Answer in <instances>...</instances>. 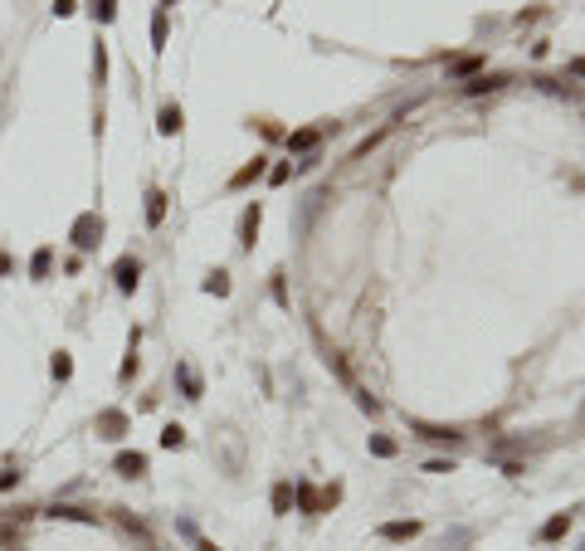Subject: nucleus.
<instances>
[{
    "instance_id": "17",
    "label": "nucleus",
    "mask_w": 585,
    "mask_h": 551,
    "mask_svg": "<svg viewBox=\"0 0 585 551\" xmlns=\"http://www.w3.org/2000/svg\"><path fill=\"white\" fill-rule=\"evenodd\" d=\"M288 507H293V483H274V512H288Z\"/></svg>"
},
{
    "instance_id": "26",
    "label": "nucleus",
    "mask_w": 585,
    "mask_h": 551,
    "mask_svg": "<svg viewBox=\"0 0 585 551\" xmlns=\"http://www.w3.org/2000/svg\"><path fill=\"white\" fill-rule=\"evenodd\" d=\"M371 449H376V454H381V459H390V454H395V444H390L386 435H376V440H371Z\"/></svg>"
},
{
    "instance_id": "13",
    "label": "nucleus",
    "mask_w": 585,
    "mask_h": 551,
    "mask_svg": "<svg viewBox=\"0 0 585 551\" xmlns=\"http://www.w3.org/2000/svg\"><path fill=\"white\" fill-rule=\"evenodd\" d=\"M49 269H54V249H34V259H29V274H34V278H49Z\"/></svg>"
},
{
    "instance_id": "19",
    "label": "nucleus",
    "mask_w": 585,
    "mask_h": 551,
    "mask_svg": "<svg viewBox=\"0 0 585 551\" xmlns=\"http://www.w3.org/2000/svg\"><path fill=\"white\" fill-rule=\"evenodd\" d=\"M419 440H459V430H439V425H415Z\"/></svg>"
},
{
    "instance_id": "8",
    "label": "nucleus",
    "mask_w": 585,
    "mask_h": 551,
    "mask_svg": "<svg viewBox=\"0 0 585 551\" xmlns=\"http://www.w3.org/2000/svg\"><path fill=\"white\" fill-rule=\"evenodd\" d=\"M181 122H186V112L176 108V103H166L161 117H156V132H161V137H176V132H181Z\"/></svg>"
},
{
    "instance_id": "10",
    "label": "nucleus",
    "mask_w": 585,
    "mask_h": 551,
    "mask_svg": "<svg viewBox=\"0 0 585 551\" xmlns=\"http://www.w3.org/2000/svg\"><path fill=\"white\" fill-rule=\"evenodd\" d=\"M566 532H571V512H556L551 522H541L536 537H541V542H556V537H566Z\"/></svg>"
},
{
    "instance_id": "5",
    "label": "nucleus",
    "mask_w": 585,
    "mask_h": 551,
    "mask_svg": "<svg viewBox=\"0 0 585 551\" xmlns=\"http://www.w3.org/2000/svg\"><path fill=\"white\" fill-rule=\"evenodd\" d=\"M98 435H103V440H122V435H127V415L122 410H103L98 415Z\"/></svg>"
},
{
    "instance_id": "7",
    "label": "nucleus",
    "mask_w": 585,
    "mask_h": 551,
    "mask_svg": "<svg viewBox=\"0 0 585 551\" xmlns=\"http://www.w3.org/2000/svg\"><path fill=\"white\" fill-rule=\"evenodd\" d=\"M259 176H269V166H264V157H254L244 171H234V181H229V191H244V186H254Z\"/></svg>"
},
{
    "instance_id": "18",
    "label": "nucleus",
    "mask_w": 585,
    "mask_h": 551,
    "mask_svg": "<svg viewBox=\"0 0 585 551\" xmlns=\"http://www.w3.org/2000/svg\"><path fill=\"white\" fill-rule=\"evenodd\" d=\"M205 293H215V298H224V293H229V274H224V269H215V274L205 278Z\"/></svg>"
},
{
    "instance_id": "20",
    "label": "nucleus",
    "mask_w": 585,
    "mask_h": 551,
    "mask_svg": "<svg viewBox=\"0 0 585 551\" xmlns=\"http://www.w3.org/2000/svg\"><path fill=\"white\" fill-rule=\"evenodd\" d=\"M502 83H507L502 74H483V79H474V83H469V93H493V88H502Z\"/></svg>"
},
{
    "instance_id": "29",
    "label": "nucleus",
    "mask_w": 585,
    "mask_h": 551,
    "mask_svg": "<svg viewBox=\"0 0 585 551\" xmlns=\"http://www.w3.org/2000/svg\"><path fill=\"white\" fill-rule=\"evenodd\" d=\"M576 74H585V59H576Z\"/></svg>"
},
{
    "instance_id": "2",
    "label": "nucleus",
    "mask_w": 585,
    "mask_h": 551,
    "mask_svg": "<svg viewBox=\"0 0 585 551\" xmlns=\"http://www.w3.org/2000/svg\"><path fill=\"white\" fill-rule=\"evenodd\" d=\"M98 239H103V220H98V215H79V224H74V244L93 249Z\"/></svg>"
},
{
    "instance_id": "3",
    "label": "nucleus",
    "mask_w": 585,
    "mask_h": 551,
    "mask_svg": "<svg viewBox=\"0 0 585 551\" xmlns=\"http://www.w3.org/2000/svg\"><path fill=\"white\" fill-rule=\"evenodd\" d=\"M259 224H264V205L254 200L249 210H244V220H239V244L254 249V239H259Z\"/></svg>"
},
{
    "instance_id": "24",
    "label": "nucleus",
    "mask_w": 585,
    "mask_h": 551,
    "mask_svg": "<svg viewBox=\"0 0 585 551\" xmlns=\"http://www.w3.org/2000/svg\"><path fill=\"white\" fill-rule=\"evenodd\" d=\"M112 15H117V0H93V20L98 25H108Z\"/></svg>"
},
{
    "instance_id": "11",
    "label": "nucleus",
    "mask_w": 585,
    "mask_h": 551,
    "mask_svg": "<svg viewBox=\"0 0 585 551\" xmlns=\"http://www.w3.org/2000/svg\"><path fill=\"white\" fill-rule=\"evenodd\" d=\"M322 142V132L317 127H303V132H288V152H312Z\"/></svg>"
},
{
    "instance_id": "15",
    "label": "nucleus",
    "mask_w": 585,
    "mask_h": 551,
    "mask_svg": "<svg viewBox=\"0 0 585 551\" xmlns=\"http://www.w3.org/2000/svg\"><path fill=\"white\" fill-rule=\"evenodd\" d=\"M49 371H54V381H69V376H74V357H69V352H54Z\"/></svg>"
},
{
    "instance_id": "25",
    "label": "nucleus",
    "mask_w": 585,
    "mask_h": 551,
    "mask_svg": "<svg viewBox=\"0 0 585 551\" xmlns=\"http://www.w3.org/2000/svg\"><path fill=\"white\" fill-rule=\"evenodd\" d=\"M20 478H25V473H20V469H5V473H0V493H10V488H15Z\"/></svg>"
},
{
    "instance_id": "14",
    "label": "nucleus",
    "mask_w": 585,
    "mask_h": 551,
    "mask_svg": "<svg viewBox=\"0 0 585 551\" xmlns=\"http://www.w3.org/2000/svg\"><path fill=\"white\" fill-rule=\"evenodd\" d=\"M49 517H64V522H93V512H84V507H69V502L49 507Z\"/></svg>"
},
{
    "instance_id": "21",
    "label": "nucleus",
    "mask_w": 585,
    "mask_h": 551,
    "mask_svg": "<svg viewBox=\"0 0 585 551\" xmlns=\"http://www.w3.org/2000/svg\"><path fill=\"white\" fill-rule=\"evenodd\" d=\"M181 444H186V430L181 425H166L161 430V449H181Z\"/></svg>"
},
{
    "instance_id": "16",
    "label": "nucleus",
    "mask_w": 585,
    "mask_h": 551,
    "mask_svg": "<svg viewBox=\"0 0 585 551\" xmlns=\"http://www.w3.org/2000/svg\"><path fill=\"white\" fill-rule=\"evenodd\" d=\"M176 376H181V390H186V400H200V376H195L191 366H181Z\"/></svg>"
},
{
    "instance_id": "12",
    "label": "nucleus",
    "mask_w": 585,
    "mask_h": 551,
    "mask_svg": "<svg viewBox=\"0 0 585 551\" xmlns=\"http://www.w3.org/2000/svg\"><path fill=\"white\" fill-rule=\"evenodd\" d=\"M166 34H171V25H166V10H156V15H151V49H156V54L166 49Z\"/></svg>"
},
{
    "instance_id": "27",
    "label": "nucleus",
    "mask_w": 585,
    "mask_h": 551,
    "mask_svg": "<svg viewBox=\"0 0 585 551\" xmlns=\"http://www.w3.org/2000/svg\"><path fill=\"white\" fill-rule=\"evenodd\" d=\"M195 551H220L215 542H205V537H195Z\"/></svg>"
},
{
    "instance_id": "4",
    "label": "nucleus",
    "mask_w": 585,
    "mask_h": 551,
    "mask_svg": "<svg viewBox=\"0 0 585 551\" xmlns=\"http://www.w3.org/2000/svg\"><path fill=\"white\" fill-rule=\"evenodd\" d=\"M112 469L122 473V478H141V473H146V454H137V449H122V454L112 459Z\"/></svg>"
},
{
    "instance_id": "1",
    "label": "nucleus",
    "mask_w": 585,
    "mask_h": 551,
    "mask_svg": "<svg viewBox=\"0 0 585 551\" xmlns=\"http://www.w3.org/2000/svg\"><path fill=\"white\" fill-rule=\"evenodd\" d=\"M112 278H117V293H137L141 259H137V254H122V259H117V269H112Z\"/></svg>"
},
{
    "instance_id": "22",
    "label": "nucleus",
    "mask_w": 585,
    "mask_h": 551,
    "mask_svg": "<svg viewBox=\"0 0 585 551\" xmlns=\"http://www.w3.org/2000/svg\"><path fill=\"white\" fill-rule=\"evenodd\" d=\"M293 493H298V507H303V512H317V493H312V483H298Z\"/></svg>"
},
{
    "instance_id": "6",
    "label": "nucleus",
    "mask_w": 585,
    "mask_h": 551,
    "mask_svg": "<svg viewBox=\"0 0 585 551\" xmlns=\"http://www.w3.org/2000/svg\"><path fill=\"white\" fill-rule=\"evenodd\" d=\"M376 532H381L386 542H410V537H419V522L415 517H410V522H381Z\"/></svg>"
},
{
    "instance_id": "28",
    "label": "nucleus",
    "mask_w": 585,
    "mask_h": 551,
    "mask_svg": "<svg viewBox=\"0 0 585 551\" xmlns=\"http://www.w3.org/2000/svg\"><path fill=\"white\" fill-rule=\"evenodd\" d=\"M10 274V254H0V278Z\"/></svg>"
},
{
    "instance_id": "23",
    "label": "nucleus",
    "mask_w": 585,
    "mask_h": 551,
    "mask_svg": "<svg viewBox=\"0 0 585 551\" xmlns=\"http://www.w3.org/2000/svg\"><path fill=\"white\" fill-rule=\"evenodd\" d=\"M478 64H483V59H459V64H449V79H469V74H478Z\"/></svg>"
},
{
    "instance_id": "9",
    "label": "nucleus",
    "mask_w": 585,
    "mask_h": 551,
    "mask_svg": "<svg viewBox=\"0 0 585 551\" xmlns=\"http://www.w3.org/2000/svg\"><path fill=\"white\" fill-rule=\"evenodd\" d=\"M161 220H166V195H161V186H151V191H146V224L156 229Z\"/></svg>"
}]
</instances>
